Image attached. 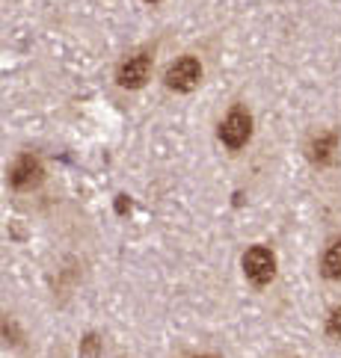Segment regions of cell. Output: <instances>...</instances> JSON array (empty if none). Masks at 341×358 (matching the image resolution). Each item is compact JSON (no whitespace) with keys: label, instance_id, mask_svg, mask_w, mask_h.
<instances>
[{"label":"cell","instance_id":"8992f818","mask_svg":"<svg viewBox=\"0 0 341 358\" xmlns=\"http://www.w3.org/2000/svg\"><path fill=\"white\" fill-rule=\"evenodd\" d=\"M321 273L323 278L338 281L341 278V240H333L323 252V261H321Z\"/></svg>","mask_w":341,"mask_h":358},{"label":"cell","instance_id":"3957f363","mask_svg":"<svg viewBox=\"0 0 341 358\" xmlns=\"http://www.w3.org/2000/svg\"><path fill=\"white\" fill-rule=\"evenodd\" d=\"M244 273L252 285H267V281L276 275V258L267 246H252L244 255Z\"/></svg>","mask_w":341,"mask_h":358},{"label":"cell","instance_id":"5b68a950","mask_svg":"<svg viewBox=\"0 0 341 358\" xmlns=\"http://www.w3.org/2000/svg\"><path fill=\"white\" fill-rule=\"evenodd\" d=\"M42 163L39 157H33V155H21L15 163H12V169H9V184L15 187V189H33L36 184L42 181Z\"/></svg>","mask_w":341,"mask_h":358},{"label":"cell","instance_id":"ba28073f","mask_svg":"<svg viewBox=\"0 0 341 358\" xmlns=\"http://www.w3.org/2000/svg\"><path fill=\"white\" fill-rule=\"evenodd\" d=\"M326 331H330L333 338H341V308H335L326 320Z\"/></svg>","mask_w":341,"mask_h":358},{"label":"cell","instance_id":"6da1fadb","mask_svg":"<svg viewBox=\"0 0 341 358\" xmlns=\"http://www.w3.org/2000/svg\"><path fill=\"white\" fill-rule=\"evenodd\" d=\"M252 136V116L244 110V107H232L229 116L220 122V139L225 148L232 151H241Z\"/></svg>","mask_w":341,"mask_h":358},{"label":"cell","instance_id":"52a82bcc","mask_svg":"<svg viewBox=\"0 0 341 358\" xmlns=\"http://www.w3.org/2000/svg\"><path fill=\"white\" fill-rule=\"evenodd\" d=\"M335 145H338V136H335V134H321V136L312 143V160L318 163V166L330 163L333 155H335Z\"/></svg>","mask_w":341,"mask_h":358},{"label":"cell","instance_id":"277c9868","mask_svg":"<svg viewBox=\"0 0 341 358\" xmlns=\"http://www.w3.org/2000/svg\"><path fill=\"white\" fill-rule=\"evenodd\" d=\"M148 74H151V57L148 54H134L119 66L116 83L122 89H140V86H146Z\"/></svg>","mask_w":341,"mask_h":358},{"label":"cell","instance_id":"9c48e42d","mask_svg":"<svg viewBox=\"0 0 341 358\" xmlns=\"http://www.w3.org/2000/svg\"><path fill=\"white\" fill-rule=\"evenodd\" d=\"M146 3H158V0H146Z\"/></svg>","mask_w":341,"mask_h":358},{"label":"cell","instance_id":"7a4b0ae2","mask_svg":"<svg viewBox=\"0 0 341 358\" xmlns=\"http://www.w3.org/2000/svg\"><path fill=\"white\" fill-rule=\"evenodd\" d=\"M199 80H202V66H199L196 57L175 59L167 69V74H163V83L169 89H175V92H190V89H196Z\"/></svg>","mask_w":341,"mask_h":358}]
</instances>
